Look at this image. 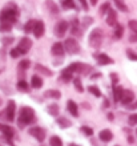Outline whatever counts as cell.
Here are the masks:
<instances>
[{
  "mask_svg": "<svg viewBox=\"0 0 137 146\" xmlns=\"http://www.w3.org/2000/svg\"><path fill=\"white\" fill-rule=\"evenodd\" d=\"M36 121V114H35V110L29 106H21L19 111V118H17V125L19 127L23 129L24 126L31 125Z\"/></svg>",
  "mask_w": 137,
  "mask_h": 146,
  "instance_id": "6da1fadb",
  "label": "cell"
},
{
  "mask_svg": "<svg viewBox=\"0 0 137 146\" xmlns=\"http://www.w3.org/2000/svg\"><path fill=\"white\" fill-rule=\"evenodd\" d=\"M17 15H19V12H17V8H16L15 4H7L3 11L0 12V23L13 24L17 20Z\"/></svg>",
  "mask_w": 137,
  "mask_h": 146,
  "instance_id": "7a4b0ae2",
  "label": "cell"
},
{
  "mask_svg": "<svg viewBox=\"0 0 137 146\" xmlns=\"http://www.w3.org/2000/svg\"><path fill=\"white\" fill-rule=\"evenodd\" d=\"M88 42L92 48H100L101 46V42H103V31L100 28H96L89 33V37H88Z\"/></svg>",
  "mask_w": 137,
  "mask_h": 146,
  "instance_id": "3957f363",
  "label": "cell"
},
{
  "mask_svg": "<svg viewBox=\"0 0 137 146\" xmlns=\"http://www.w3.org/2000/svg\"><path fill=\"white\" fill-rule=\"evenodd\" d=\"M77 70H79V62H72L69 66H67L63 72H61V80L63 81H69L71 78H72V76L75 74V73H77Z\"/></svg>",
  "mask_w": 137,
  "mask_h": 146,
  "instance_id": "277c9868",
  "label": "cell"
},
{
  "mask_svg": "<svg viewBox=\"0 0 137 146\" xmlns=\"http://www.w3.org/2000/svg\"><path fill=\"white\" fill-rule=\"evenodd\" d=\"M68 27H69L68 21H65V20H60V21H57V24L55 25V28H53L55 36L59 37V38H63L65 36V33H67V31H68Z\"/></svg>",
  "mask_w": 137,
  "mask_h": 146,
  "instance_id": "5b68a950",
  "label": "cell"
},
{
  "mask_svg": "<svg viewBox=\"0 0 137 146\" xmlns=\"http://www.w3.org/2000/svg\"><path fill=\"white\" fill-rule=\"evenodd\" d=\"M64 49L69 54H75L80 52V45H79V42L75 38H67L64 41Z\"/></svg>",
  "mask_w": 137,
  "mask_h": 146,
  "instance_id": "8992f818",
  "label": "cell"
},
{
  "mask_svg": "<svg viewBox=\"0 0 137 146\" xmlns=\"http://www.w3.org/2000/svg\"><path fill=\"white\" fill-rule=\"evenodd\" d=\"M28 133H29V135H32L33 138H36V141H39V142H44V139H45V130L40 126L29 127Z\"/></svg>",
  "mask_w": 137,
  "mask_h": 146,
  "instance_id": "52a82bcc",
  "label": "cell"
},
{
  "mask_svg": "<svg viewBox=\"0 0 137 146\" xmlns=\"http://www.w3.org/2000/svg\"><path fill=\"white\" fill-rule=\"evenodd\" d=\"M15 111H16V104L13 100H9L7 104V109H5V118L7 121L12 122L15 119Z\"/></svg>",
  "mask_w": 137,
  "mask_h": 146,
  "instance_id": "ba28073f",
  "label": "cell"
},
{
  "mask_svg": "<svg viewBox=\"0 0 137 146\" xmlns=\"http://www.w3.org/2000/svg\"><path fill=\"white\" fill-rule=\"evenodd\" d=\"M93 58L97 60L100 65H110V64H113V58H110L105 53H93Z\"/></svg>",
  "mask_w": 137,
  "mask_h": 146,
  "instance_id": "9c48e42d",
  "label": "cell"
},
{
  "mask_svg": "<svg viewBox=\"0 0 137 146\" xmlns=\"http://www.w3.org/2000/svg\"><path fill=\"white\" fill-rule=\"evenodd\" d=\"M31 46H32V40L28 38V37H23L21 40H20L19 45H17V49H19L23 54H25L28 50L31 49Z\"/></svg>",
  "mask_w": 137,
  "mask_h": 146,
  "instance_id": "30bf717a",
  "label": "cell"
},
{
  "mask_svg": "<svg viewBox=\"0 0 137 146\" xmlns=\"http://www.w3.org/2000/svg\"><path fill=\"white\" fill-rule=\"evenodd\" d=\"M51 52L53 56L56 57H63L65 53V49H64V44H61V42H55L52 48H51Z\"/></svg>",
  "mask_w": 137,
  "mask_h": 146,
  "instance_id": "8fae6325",
  "label": "cell"
},
{
  "mask_svg": "<svg viewBox=\"0 0 137 146\" xmlns=\"http://www.w3.org/2000/svg\"><path fill=\"white\" fill-rule=\"evenodd\" d=\"M44 32H45V25H44V23L40 21V20H36V23H35V29H33L35 37L40 38L43 35H44Z\"/></svg>",
  "mask_w": 137,
  "mask_h": 146,
  "instance_id": "7c38bea8",
  "label": "cell"
},
{
  "mask_svg": "<svg viewBox=\"0 0 137 146\" xmlns=\"http://www.w3.org/2000/svg\"><path fill=\"white\" fill-rule=\"evenodd\" d=\"M134 100V93L132 90H124L121 97V104L124 105H130L132 101Z\"/></svg>",
  "mask_w": 137,
  "mask_h": 146,
  "instance_id": "4fadbf2b",
  "label": "cell"
},
{
  "mask_svg": "<svg viewBox=\"0 0 137 146\" xmlns=\"http://www.w3.org/2000/svg\"><path fill=\"white\" fill-rule=\"evenodd\" d=\"M107 24L110 27H114L117 24V12L114 9H109L107 15Z\"/></svg>",
  "mask_w": 137,
  "mask_h": 146,
  "instance_id": "5bb4252c",
  "label": "cell"
},
{
  "mask_svg": "<svg viewBox=\"0 0 137 146\" xmlns=\"http://www.w3.org/2000/svg\"><path fill=\"white\" fill-rule=\"evenodd\" d=\"M99 138L103 141V142H109L113 138V133L109 130V129H104L99 133Z\"/></svg>",
  "mask_w": 137,
  "mask_h": 146,
  "instance_id": "9a60e30c",
  "label": "cell"
},
{
  "mask_svg": "<svg viewBox=\"0 0 137 146\" xmlns=\"http://www.w3.org/2000/svg\"><path fill=\"white\" fill-rule=\"evenodd\" d=\"M0 130L3 131L4 137L9 141V143L12 145V138H13V130H12V127L7 126V125H1V127H0Z\"/></svg>",
  "mask_w": 137,
  "mask_h": 146,
  "instance_id": "2e32d148",
  "label": "cell"
},
{
  "mask_svg": "<svg viewBox=\"0 0 137 146\" xmlns=\"http://www.w3.org/2000/svg\"><path fill=\"white\" fill-rule=\"evenodd\" d=\"M67 108H68V111L73 117H77V115H79V108H77V104L75 101L69 100L68 102H67Z\"/></svg>",
  "mask_w": 137,
  "mask_h": 146,
  "instance_id": "e0dca14e",
  "label": "cell"
},
{
  "mask_svg": "<svg viewBox=\"0 0 137 146\" xmlns=\"http://www.w3.org/2000/svg\"><path fill=\"white\" fill-rule=\"evenodd\" d=\"M122 92H124V89H122L121 86H117V85H114V86H113V98H114V102L121 101Z\"/></svg>",
  "mask_w": 137,
  "mask_h": 146,
  "instance_id": "ac0fdd59",
  "label": "cell"
},
{
  "mask_svg": "<svg viewBox=\"0 0 137 146\" xmlns=\"http://www.w3.org/2000/svg\"><path fill=\"white\" fill-rule=\"evenodd\" d=\"M45 5H47V8L49 9L51 13H53V15H59L60 9H59V7H57V4H55L52 0H45Z\"/></svg>",
  "mask_w": 137,
  "mask_h": 146,
  "instance_id": "d6986e66",
  "label": "cell"
},
{
  "mask_svg": "<svg viewBox=\"0 0 137 146\" xmlns=\"http://www.w3.org/2000/svg\"><path fill=\"white\" fill-rule=\"evenodd\" d=\"M31 86L33 89H40L43 86V78L39 76H32V80H31Z\"/></svg>",
  "mask_w": 137,
  "mask_h": 146,
  "instance_id": "ffe728a7",
  "label": "cell"
},
{
  "mask_svg": "<svg viewBox=\"0 0 137 146\" xmlns=\"http://www.w3.org/2000/svg\"><path fill=\"white\" fill-rule=\"evenodd\" d=\"M47 110H48V113H49L52 117H57L59 115V113H60V108H59V105L57 104H51L47 106Z\"/></svg>",
  "mask_w": 137,
  "mask_h": 146,
  "instance_id": "44dd1931",
  "label": "cell"
},
{
  "mask_svg": "<svg viewBox=\"0 0 137 146\" xmlns=\"http://www.w3.org/2000/svg\"><path fill=\"white\" fill-rule=\"evenodd\" d=\"M44 96L48 97V98H55V100H59L61 97V93L59 92V90H56V89H49V90H47L45 93H44Z\"/></svg>",
  "mask_w": 137,
  "mask_h": 146,
  "instance_id": "7402d4cb",
  "label": "cell"
},
{
  "mask_svg": "<svg viewBox=\"0 0 137 146\" xmlns=\"http://www.w3.org/2000/svg\"><path fill=\"white\" fill-rule=\"evenodd\" d=\"M57 123H59V126H60L61 129H67V127H69L72 125V122H71L68 118H65V117H59V118H57Z\"/></svg>",
  "mask_w": 137,
  "mask_h": 146,
  "instance_id": "603a6c76",
  "label": "cell"
},
{
  "mask_svg": "<svg viewBox=\"0 0 137 146\" xmlns=\"http://www.w3.org/2000/svg\"><path fill=\"white\" fill-rule=\"evenodd\" d=\"M35 69L37 70V72L43 73V74H45V76H48V77H51L52 74H53L52 70H49L48 68H45V66H43L41 64H36V65H35Z\"/></svg>",
  "mask_w": 137,
  "mask_h": 146,
  "instance_id": "cb8c5ba5",
  "label": "cell"
},
{
  "mask_svg": "<svg viewBox=\"0 0 137 146\" xmlns=\"http://www.w3.org/2000/svg\"><path fill=\"white\" fill-rule=\"evenodd\" d=\"M91 70H92V66L87 65V64H83V62H79V70H77V73H80V74H88Z\"/></svg>",
  "mask_w": 137,
  "mask_h": 146,
  "instance_id": "d4e9b609",
  "label": "cell"
},
{
  "mask_svg": "<svg viewBox=\"0 0 137 146\" xmlns=\"http://www.w3.org/2000/svg\"><path fill=\"white\" fill-rule=\"evenodd\" d=\"M71 33L72 35H80V25H79V20H73L72 21V27H71Z\"/></svg>",
  "mask_w": 137,
  "mask_h": 146,
  "instance_id": "484cf974",
  "label": "cell"
},
{
  "mask_svg": "<svg viewBox=\"0 0 137 146\" xmlns=\"http://www.w3.org/2000/svg\"><path fill=\"white\" fill-rule=\"evenodd\" d=\"M49 145L51 146H63V141H61V138L59 135H53L49 139Z\"/></svg>",
  "mask_w": 137,
  "mask_h": 146,
  "instance_id": "4316f807",
  "label": "cell"
},
{
  "mask_svg": "<svg viewBox=\"0 0 137 146\" xmlns=\"http://www.w3.org/2000/svg\"><path fill=\"white\" fill-rule=\"evenodd\" d=\"M114 37L116 38H121L122 37V33H124V28H122V25H120V24H116L114 25Z\"/></svg>",
  "mask_w": 137,
  "mask_h": 146,
  "instance_id": "83f0119b",
  "label": "cell"
},
{
  "mask_svg": "<svg viewBox=\"0 0 137 146\" xmlns=\"http://www.w3.org/2000/svg\"><path fill=\"white\" fill-rule=\"evenodd\" d=\"M35 23H36V20H29V21H28V23L24 25V29H25V32H28V33H33Z\"/></svg>",
  "mask_w": 137,
  "mask_h": 146,
  "instance_id": "f1b7e54d",
  "label": "cell"
},
{
  "mask_svg": "<svg viewBox=\"0 0 137 146\" xmlns=\"http://www.w3.org/2000/svg\"><path fill=\"white\" fill-rule=\"evenodd\" d=\"M17 89H19L20 92H28V90H29V86H28V84L24 80H20L19 82H17Z\"/></svg>",
  "mask_w": 137,
  "mask_h": 146,
  "instance_id": "f546056e",
  "label": "cell"
},
{
  "mask_svg": "<svg viewBox=\"0 0 137 146\" xmlns=\"http://www.w3.org/2000/svg\"><path fill=\"white\" fill-rule=\"evenodd\" d=\"M73 84H75V89H76L77 92H80V93L84 92V88H83V85H81V80L79 77H76V78L73 80Z\"/></svg>",
  "mask_w": 137,
  "mask_h": 146,
  "instance_id": "4dcf8cb0",
  "label": "cell"
},
{
  "mask_svg": "<svg viewBox=\"0 0 137 146\" xmlns=\"http://www.w3.org/2000/svg\"><path fill=\"white\" fill-rule=\"evenodd\" d=\"M88 92L92 93V94H93V96H96V97H101V90H100L97 86H93V85H92V86H89V88H88Z\"/></svg>",
  "mask_w": 137,
  "mask_h": 146,
  "instance_id": "1f68e13d",
  "label": "cell"
},
{
  "mask_svg": "<svg viewBox=\"0 0 137 146\" xmlns=\"http://www.w3.org/2000/svg\"><path fill=\"white\" fill-rule=\"evenodd\" d=\"M12 25L13 24L11 23H0V32H9L12 29Z\"/></svg>",
  "mask_w": 137,
  "mask_h": 146,
  "instance_id": "d6a6232c",
  "label": "cell"
},
{
  "mask_svg": "<svg viewBox=\"0 0 137 146\" xmlns=\"http://www.w3.org/2000/svg\"><path fill=\"white\" fill-rule=\"evenodd\" d=\"M114 4L117 5L118 11H122V12H128V7H126L125 4L122 3V0H114Z\"/></svg>",
  "mask_w": 137,
  "mask_h": 146,
  "instance_id": "836d02e7",
  "label": "cell"
},
{
  "mask_svg": "<svg viewBox=\"0 0 137 146\" xmlns=\"http://www.w3.org/2000/svg\"><path fill=\"white\" fill-rule=\"evenodd\" d=\"M61 4L64 8H76V4L73 0H61Z\"/></svg>",
  "mask_w": 137,
  "mask_h": 146,
  "instance_id": "e575fe53",
  "label": "cell"
},
{
  "mask_svg": "<svg viewBox=\"0 0 137 146\" xmlns=\"http://www.w3.org/2000/svg\"><path fill=\"white\" fill-rule=\"evenodd\" d=\"M31 65V61L29 60H23V61H20L19 62V70H25L28 69Z\"/></svg>",
  "mask_w": 137,
  "mask_h": 146,
  "instance_id": "d590c367",
  "label": "cell"
},
{
  "mask_svg": "<svg viewBox=\"0 0 137 146\" xmlns=\"http://www.w3.org/2000/svg\"><path fill=\"white\" fill-rule=\"evenodd\" d=\"M109 9H110V3H104L103 5L100 7V15H101V16L105 15Z\"/></svg>",
  "mask_w": 137,
  "mask_h": 146,
  "instance_id": "8d00e7d4",
  "label": "cell"
},
{
  "mask_svg": "<svg viewBox=\"0 0 137 146\" xmlns=\"http://www.w3.org/2000/svg\"><path fill=\"white\" fill-rule=\"evenodd\" d=\"M126 57L129 58V60H132V61H137V53L132 49L126 50Z\"/></svg>",
  "mask_w": 137,
  "mask_h": 146,
  "instance_id": "74e56055",
  "label": "cell"
},
{
  "mask_svg": "<svg viewBox=\"0 0 137 146\" xmlns=\"http://www.w3.org/2000/svg\"><path fill=\"white\" fill-rule=\"evenodd\" d=\"M128 25H129V28L132 29L133 33H137V20H129Z\"/></svg>",
  "mask_w": 137,
  "mask_h": 146,
  "instance_id": "f35d334b",
  "label": "cell"
},
{
  "mask_svg": "<svg viewBox=\"0 0 137 146\" xmlns=\"http://www.w3.org/2000/svg\"><path fill=\"white\" fill-rule=\"evenodd\" d=\"M9 54H11V57H12V58H17L19 56H21L23 53H21V52H20V50L17 49V48H15V49H12L11 52H9Z\"/></svg>",
  "mask_w": 137,
  "mask_h": 146,
  "instance_id": "ab89813d",
  "label": "cell"
},
{
  "mask_svg": "<svg viewBox=\"0 0 137 146\" xmlns=\"http://www.w3.org/2000/svg\"><path fill=\"white\" fill-rule=\"evenodd\" d=\"M81 131H83L85 135H92L93 134V130H92L91 127H88V126H81Z\"/></svg>",
  "mask_w": 137,
  "mask_h": 146,
  "instance_id": "60d3db41",
  "label": "cell"
},
{
  "mask_svg": "<svg viewBox=\"0 0 137 146\" xmlns=\"http://www.w3.org/2000/svg\"><path fill=\"white\" fill-rule=\"evenodd\" d=\"M93 23V19H92V17H89V16H85V17H84V27H89V25H91V24Z\"/></svg>",
  "mask_w": 137,
  "mask_h": 146,
  "instance_id": "b9f144b4",
  "label": "cell"
},
{
  "mask_svg": "<svg viewBox=\"0 0 137 146\" xmlns=\"http://www.w3.org/2000/svg\"><path fill=\"white\" fill-rule=\"evenodd\" d=\"M129 123L130 125H137V113L129 115Z\"/></svg>",
  "mask_w": 137,
  "mask_h": 146,
  "instance_id": "7bdbcfd3",
  "label": "cell"
},
{
  "mask_svg": "<svg viewBox=\"0 0 137 146\" xmlns=\"http://www.w3.org/2000/svg\"><path fill=\"white\" fill-rule=\"evenodd\" d=\"M79 1H80V4H81V7H83L84 11H88V8H89V5H88L87 0H79Z\"/></svg>",
  "mask_w": 137,
  "mask_h": 146,
  "instance_id": "ee69618b",
  "label": "cell"
},
{
  "mask_svg": "<svg viewBox=\"0 0 137 146\" xmlns=\"http://www.w3.org/2000/svg\"><path fill=\"white\" fill-rule=\"evenodd\" d=\"M13 41V37H4L3 38V42H4V45H8L9 42Z\"/></svg>",
  "mask_w": 137,
  "mask_h": 146,
  "instance_id": "f6af8a7d",
  "label": "cell"
},
{
  "mask_svg": "<svg viewBox=\"0 0 137 146\" xmlns=\"http://www.w3.org/2000/svg\"><path fill=\"white\" fill-rule=\"evenodd\" d=\"M129 41H132V42L137 41V33H133V35L130 36V37H129Z\"/></svg>",
  "mask_w": 137,
  "mask_h": 146,
  "instance_id": "bcb514c9",
  "label": "cell"
},
{
  "mask_svg": "<svg viewBox=\"0 0 137 146\" xmlns=\"http://www.w3.org/2000/svg\"><path fill=\"white\" fill-rule=\"evenodd\" d=\"M129 108H130V109H137V101H136V102H134V104H132V105H130Z\"/></svg>",
  "mask_w": 137,
  "mask_h": 146,
  "instance_id": "7dc6e473",
  "label": "cell"
},
{
  "mask_svg": "<svg viewBox=\"0 0 137 146\" xmlns=\"http://www.w3.org/2000/svg\"><path fill=\"white\" fill-rule=\"evenodd\" d=\"M100 77V73H95V76H92V78L95 80V78H99Z\"/></svg>",
  "mask_w": 137,
  "mask_h": 146,
  "instance_id": "c3c4849f",
  "label": "cell"
},
{
  "mask_svg": "<svg viewBox=\"0 0 137 146\" xmlns=\"http://www.w3.org/2000/svg\"><path fill=\"white\" fill-rule=\"evenodd\" d=\"M128 142H129V143H133V137H130V135H129V137H128Z\"/></svg>",
  "mask_w": 137,
  "mask_h": 146,
  "instance_id": "681fc988",
  "label": "cell"
},
{
  "mask_svg": "<svg viewBox=\"0 0 137 146\" xmlns=\"http://www.w3.org/2000/svg\"><path fill=\"white\" fill-rule=\"evenodd\" d=\"M97 4V0H91V5H96Z\"/></svg>",
  "mask_w": 137,
  "mask_h": 146,
  "instance_id": "f907efd6",
  "label": "cell"
},
{
  "mask_svg": "<svg viewBox=\"0 0 137 146\" xmlns=\"http://www.w3.org/2000/svg\"><path fill=\"white\" fill-rule=\"evenodd\" d=\"M108 117H109L110 121H113V114H112V113H109V115H108Z\"/></svg>",
  "mask_w": 137,
  "mask_h": 146,
  "instance_id": "816d5d0a",
  "label": "cell"
},
{
  "mask_svg": "<svg viewBox=\"0 0 137 146\" xmlns=\"http://www.w3.org/2000/svg\"><path fill=\"white\" fill-rule=\"evenodd\" d=\"M68 146H80V145H76V143H69Z\"/></svg>",
  "mask_w": 137,
  "mask_h": 146,
  "instance_id": "f5cc1de1",
  "label": "cell"
},
{
  "mask_svg": "<svg viewBox=\"0 0 137 146\" xmlns=\"http://www.w3.org/2000/svg\"><path fill=\"white\" fill-rule=\"evenodd\" d=\"M0 105H1V98H0Z\"/></svg>",
  "mask_w": 137,
  "mask_h": 146,
  "instance_id": "db71d44e",
  "label": "cell"
},
{
  "mask_svg": "<svg viewBox=\"0 0 137 146\" xmlns=\"http://www.w3.org/2000/svg\"><path fill=\"white\" fill-rule=\"evenodd\" d=\"M136 134H137V130H136Z\"/></svg>",
  "mask_w": 137,
  "mask_h": 146,
  "instance_id": "11a10c76",
  "label": "cell"
},
{
  "mask_svg": "<svg viewBox=\"0 0 137 146\" xmlns=\"http://www.w3.org/2000/svg\"><path fill=\"white\" fill-rule=\"evenodd\" d=\"M114 146H118V145H114Z\"/></svg>",
  "mask_w": 137,
  "mask_h": 146,
  "instance_id": "9f6ffc18",
  "label": "cell"
},
{
  "mask_svg": "<svg viewBox=\"0 0 137 146\" xmlns=\"http://www.w3.org/2000/svg\"><path fill=\"white\" fill-rule=\"evenodd\" d=\"M0 127H1V125H0Z\"/></svg>",
  "mask_w": 137,
  "mask_h": 146,
  "instance_id": "6f0895ef",
  "label": "cell"
},
{
  "mask_svg": "<svg viewBox=\"0 0 137 146\" xmlns=\"http://www.w3.org/2000/svg\"><path fill=\"white\" fill-rule=\"evenodd\" d=\"M0 146H3V145H0Z\"/></svg>",
  "mask_w": 137,
  "mask_h": 146,
  "instance_id": "680465c9",
  "label": "cell"
}]
</instances>
